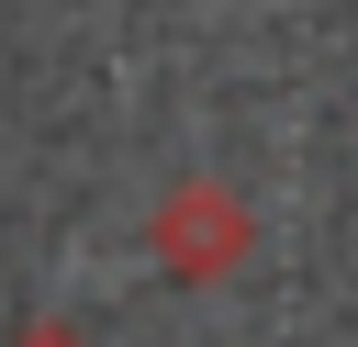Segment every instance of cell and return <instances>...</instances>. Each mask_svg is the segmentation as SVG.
I'll return each instance as SVG.
<instances>
[{
	"label": "cell",
	"instance_id": "obj_1",
	"mask_svg": "<svg viewBox=\"0 0 358 347\" xmlns=\"http://www.w3.org/2000/svg\"><path fill=\"white\" fill-rule=\"evenodd\" d=\"M145 246H157L168 280H235L246 246H257V224H246V201H235L224 179H179V190L145 213Z\"/></svg>",
	"mask_w": 358,
	"mask_h": 347
},
{
	"label": "cell",
	"instance_id": "obj_2",
	"mask_svg": "<svg viewBox=\"0 0 358 347\" xmlns=\"http://www.w3.org/2000/svg\"><path fill=\"white\" fill-rule=\"evenodd\" d=\"M0 347H90V336H78V325H56V313H34V325H22V336H0Z\"/></svg>",
	"mask_w": 358,
	"mask_h": 347
}]
</instances>
